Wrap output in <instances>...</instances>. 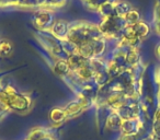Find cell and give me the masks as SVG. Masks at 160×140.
<instances>
[{
	"instance_id": "obj_10",
	"label": "cell",
	"mask_w": 160,
	"mask_h": 140,
	"mask_svg": "<svg viewBox=\"0 0 160 140\" xmlns=\"http://www.w3.org/2000/svg\"><path fill=\"white\" fill-rule=\"evenodd\" d=\"M137 59H138V55H137V53H136V51H129V53L127 54L126 60L129 62V64H134V62L137 61Z\"/></svg>"
},
{
	"instance_id": "obj_8",
	"label": "cell",
	"mask_w": 160,
	"mask_h": 140,
	"mask_svg": "<svg viewBox=\"0 0 160 140\" xmlns=\"http://www.w3.org/2000/svg\"><path fill=\"white\" fill-rule=\"evenodd\" d=\"M124 19L128 25H134V24H136V23H138L139 14H138V12L136 11V10H131V11L125 16Z\"/></svg>"
},
{
	"instance_id": "obj_1",
	"label": "cell",
	"mask_w": 160,
	"mask_h": 140,
	"mask_svg": "<svg viewBox=\"0 0 160 140\" xmlns=\"http://www.w3.org/2000/svg\"><path fill=\"white\" fill-rule=\"evenodd\" d=\"M33 22L36 27L46 29L53 25V14L47 10H41L35 14Z\"/></svg>"
},
{
	"instance_id": "obj_7",
	"label": "cell",
	"mask_w": 160,
	"mask_h": 140,
	"mask_svg": "<svg viewBox=\"0 0 160 140\" xmlns=\"http://www.w3.org/2000/svg\"><path fill=\"white\" fill-rule=\"evenodd\" d=\"M77 70V75L80 77L81 79H89L92 77L93 72H92V68L90 66H88L87 64L82 65L81 67L76 69Z\"/></svg>"
},
{
	"instance_id": "obj_9",
	"label": "cell",
	"mask_w": 160,
	"mask_h": 140,
	"mask_svg": "<svg viewBox=\"0 0 160 140\" xmlns=\"http://www.w3.org/2000/svg\"><path fill=\"white\" fill-rule=\"evenodd\" d=\"M69 70V64L68 61H62V60H59L57 61V64L55 65V71L59 75H64L66 74Z\"/></svg>"
},
{
	"instance_id": "obj_5",
	"label": "cell",
	"mask_w": 160,
	"mask_h": 140,
	"mask_svg": "<svg viewBox=\"0 0 160 140\" xmlns=\"http://www.w3.org/2000/svg\"><path fill=\"white\" fill-rule=\"evenodd\" d=\"M90 43H91L92 49H93V56H99V55H101L103 51H104L105 43L101 37L96 38V40L91 41Z\"/></svg>"
},
{
	"instance_id": "obj_3",
	"label": "cell",
	"mask_w": 160,
	"mask_h": 140,
	"mask_svg": "<svg viewBox=\"0 0 160 140\" xmlns=\"http://www.w3.org/2000/svg\"><path fill=\"white\" fill-rule=\"evenodd\" d=\"M51 31L55 36L64 37V36L68 35L69 27L65 21H56V22L53 23V25H52Z\"/></svg>"
},
{
	"instance_id": "obj_4",
	"label": "cell",
	"mask_w": 160,
	"mask_h": 140,
	"mask_svg": "<svg viewBox=\"0 0 160 140\" xmlns=\"http://www.w3.org/2000/svg\"><path fill=\"white\" fill-rule=\"evenodd\" d=\"M13 51L12 43L8 40H0V57H7Z\"/></svg>"
},
{
	"instance_id": "obj_2",
	"label": "cell",
	"mask_w": 160,
	"mask_h": 140,
	"mask_svg": "<svg viewBox=\"0 0 160 140\" xmlns=\"http://www.w3.org/2000/svg\"><path fill=\"white\" fill-rule=\"evenodd\" d=\"M9 96V101H8V105L13 107L14 109H19V111H23L29 106L30 102L25 96L19 95V94H11Z\"/></svg>"
},
{
	"instance_id": "obj_6",
	"label": "cell",
	"mask_w": 160,
	"mask_h": 140,
	"mask_svg": "<svg viewBox=\"0 0 160 140\" xmlns=\"http://www.w3.org/2000/svg\"><path fill=\"white\" fill-rule=\"evenodd\" d=\"M131 10H132L131 7H129L126 2H120L118 5H116L115 7H114V11H115V13H116V17H118V18H121V19L122 18L124 19L125 16H126Z\"/></svg>"
}]
</instances>
